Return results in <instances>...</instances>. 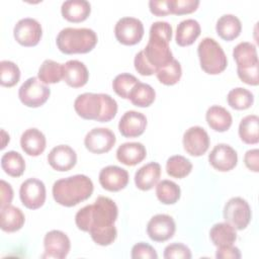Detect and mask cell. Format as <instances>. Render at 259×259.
<instances>
[{"instance_id":"cell-1","label":"cell","mask_w":259,"mask_h":259,"mask_svg":"<svg viewBox=\"0 0 259 259\" xmlns=\"http://www.w3.org/2000/svg\"><path fill=\"white\" fill-rule=\"evenodd\" d=\"M118 215L116 203L107 196H98L94 203L79 209L75 215V223L79 230L92 232L114 226Z\"/></svg>"},{"instance_id":"cell-2","label":"cell","mask_w":259,"mask_h":259,"mask_svg":"<svg viewBox=\"0 0 259 259\" xmlns=\"http://www.w3.org/2000/svg\"><path fill=\"white\" fill-rule=\"evenodd\" d=\"M76 113L88 120L110 121L117 113V102L109 94L85 92L74 101Z\"/></svg>"},{"instance_id":"cell-3","label":"cell","mask_w":259,"mask_h":259,"mask_svg":"<svg viewBox=\"0 0 259 259\" xmlns=\"http://www.w3.org/2000/svg\"><path fill=\"white\" fill-rule=\"evenodd\" d=\"M93 182L84 174H76L57 180L53 185V197L63 206L71 207L88 199L93 193Z\"/></svg>"},{"instance_id":"cell-4","label":"cell","mask_w":259,"mask_h":259,"mask_svg":"<svg viewBox=\"0 0 259 259\" xmlns=\"http://www.w3.org/2000/svg\"><path fill=\"white\" fill-rule=\"evenodd\" d=\"M97 40V34L91 28L66 27L57 35L56 44L63 54H86L95 48Z\"/></svg>"},{"instance_id":"cell-5","label":"cell","mask_w":259,"mask_h":259,"mask_svg":"<svg viewBox=\"0 0 259 259\" xmlns=\"http://www.w3.org/2000/svg\"><path fill=\"white\" fill-rule=\"evenodd\" d=\"M197 55L201 69L209 75H218L228 66V59L224 50L211 37H204L199 42Z\"/></svg>"},{"instance_id":"cell-6","label":"cell","mask_w":259,"mask_h":259,"mask_svg":"<svg viewBox=\"0 0 259 259\" xmlns=\"http://www.w3.org/2000/svg\"><path fill=\"white\" fill-rule=\"evenodd\" d=\"M166 38L150 34L147 46L143 51L148 64L157 72L160 68L168 65L174 58Z\"/></svg>"},{"instance_id":"cell-7","label":"cell","mask_w":259,"mask_h":259,"mask_svg":"<svg viewBox=\"0 0 259 259\" xmlns=\"http://www.w3.org/2000/svg\"><path fill=\"white\" fill-rule=\"evenodd\" d=\"M51 95V89L37 77L26 79L18 90L20 101L27 107H39L44 105Z\"/></svg>"},{"instance_id":"cell-8","label":"cell","mask_w":259,"mask_h":259,"mask_svg":"<svg viewBox=\"0 0 259 259\" xmlns=\"http://www.w3.org/2000/svg\"><path fill=\"white\" fill-rule=\"evenodd\" d=\"M224 220L236 230H244L249 225L252 211L246 199L236 196L230 198L223 210Z\"/></svg>"},{"instance_id":"cell-9","label":"cell","mask_w":259,"mask_h":259,"mask_svg":"<svg viewBox=\"0 0 259 259\" xmlns=\"http://www.w3.org/2000/svg\"><path fill=\"white\" fill-rule=\"evenodd\" d=\"M114 35L124 46L137 45L144 36V24L136 17H121L115 23Z\"/></svg>"},{"instance_id":"cell-10","label":"cell","mask_w":259,"mask_h":259,"mask_svg":"<svg viewBox=\"0 0 259 259\" xmlns=\"http://www.w3.org/2000/svg\"><path fill=\"white\" fill-rule=\"evenodd\" d=\"M45 183L36 178H28L23 181L19 188V197L22 204L29 209H37L46 201Z\"/></svg>"},{"instance_id":"cell-11","label":"cell","mask_w":259,"mask_h":259,"mask_svg":"<svg viewBox=\"0 0 259 259\" xmlns=\"http://www.w3.org/2000/svg\"><path fill=\"white\" fill-rule=\"evenodd\" d=\"M13 35L19 45L23 47H34L41 38V25L34 18H22L14 25Z\"/></svg>"},{"instance_id":"cell-12","label":"cell","mask_w":259,"mask_h":259,"mask_svg":"<svg viewBox=\"0 0 259 259\" xmlns=\"http://www.w3.org/2000/svg\"><path fill=\"white\" fill-rule=\"evenodd\" d=\"M116 138L113 132L106 127H94L84 138L85 148L93 154L109 152L115 145Z\"/></svg>"},{"instance_id":"cell-13","label":"cell","mask_w":259,"mask_h":259,"mask_svg":"<svg viewBox=\"0 0 259 259\" xmlns=\"http://www.w3.org/2000/svg\"><path fill=\"white\" fill-rule=\"evenodd\" d=\"M45 254L44 258L63 259L67 257L71 249V242L69 237L62 231L52 230L48 232L44 238Z\"/></svg>"},{"instance_id":"cell-14","label":"cell","mask_w":259,"mask_h":259,"mask_svg":"<svg viewBox=\"0 0 259 259\" xmlns=\"http://www.w3.org/2000/svg\"><path fill=\"white\" fill-rule=\"evenodd\" d=\"M182 143L186 153L193 157H199L208 150L209 137L203 127L194 125L185 131Z\"/></svg>"},{"instance_id":"cell-15","label":"cell","mask_w":259,"mask_h":259,"mask_svg":"<svg viewBox=\"0 0 259 259\" xmlns=\"http://www.w3.org/2000/svg\"><path fill=\"white\" fill-rule=\"evenodd\" d=\"M175 231L176 225L173 218L165 213L152 217L147 225V234L155 242H165L171 239Z\"/></svg>"},{"instance_id":"cell-16","label":"cell","mask_w":259,"mask_h":259,"mask_svg":"<svg viewBox=\"0 0 259 259\" xmlns=\"http://www.w3.org/2000/svg\"><path fill=\"white\" fill-rule=\"evenodd\" d=\"M209 164L218 171L228 172L238 163L237 152L227 144H218L208 155Z\"/></svg>"},{"instance_id":"cell-17","label":"cell","mask_w":259,"mask_h":259,"mask_svg":"<svg viewBox=\"0 0 259 259\" xmlns=\"http://www.w3.org/2000/svg\"><path fill=\"white\" fill-rule=\"evenodd\" d=\"M99 183L105 190L115 192L123 189L128 183V173L125 169L109 165L99 172Z\"/></svg>"},{"instance_id":"cell-18","label":"cell","mask_w":259,"mask_h":259,"mask_svg":"<svg viewBox=\"0 0 259 259\" xmlns=\"http://www.w3.org/2000/svg\"><path fill=\"white\" fill-rule=\"evenodd\" d=\"M48 162L54 170L66 172L76 165L77 154L70 146L59 145L54 147L48 154Z\"/></svg>"},{"instance_id":"cell-19","label":"cell","mask_w":259,"mask_h":259,"mask_svg":"<svg viewBox=\"0 0 259 259\" xmlns=\"http://www.w3.org/2000/svg\"><path fill=\"white\" fill-rule=\"evenodd\" d=\"M146 126V115L136 110H128L124 112L118 122V131L125 138L140 137L144 134Z\"/></svg>"},{"instance_id":"cell-20","label":"cell","mask_w":259,"mask_h":259,"mask_svg":"<svg viewBox=\"0 0 259 259\" xmlns=\"http://www.w3.org/2000/svg\"><path fill=\"white\" fill-rule=\"evenodd\" d=\"M89 79L87 67L83 62L70 60L63 64V80L73 88L84 86Z\"/></svg>"},{"instance_id":"cell-21","label":"cell","mask_w":259,"mask_h":259,"mask_svg":"<svg viewBox=\"0 0 259 259\" xmlns=\"http://www.w3.org/2000/svg\"><path fill=\"white\" fill-rule=\"evenodd\" d=\"M20 146L25 154L36 157L44 153L47 140L45 135L35 127L25 130L20 137Z\"/></svg>"},{"instance_id":"cell-22","label":"cell","mask_w":259,"mask_h":259,"mask_svg":"<svg viewBox=\"0 0 259 259\" xmlns=\"http://www.w3.org/2000/svg\"><path fill=\"white\" fill-rule=\"evenodd\" d=\"M146 156V148L139 142L123 143L116 150L117 160L126 166H135L141 163Z\"/></svg>"},{"instance_id":"cell-23","label":"cell","mask_w":259,"mask_h":259,"mask_svg":"<svg viewBox=\"0 0 259 259\" xmlns=\"http://www.w3.org/2000/svg\"><path fill=\"white\" fill-rule=\"evenodd\" d=\"M161 176V166L157 162H150L142 166L137 170L135 174V184L136 186L143 190L147 191L152 189L157 185Z\"/></svg>"},{"instance_id":"cell-24","label":"cell","mask_w":259,"mask_h":259,"mask_svg":"<svg viewBox=\"0 0 259 259\" xmlns=\"http://www.w3.org/2000/svg\"><path fill=\"white\" fill-rule=\"evenodd\" d=\"M91 5L86 0H67L61 6L63 17L70 22H81L88 18Z\"/></svg>"},{"instance_id":"cell-25","label":"cell","mask_w":259,"mask_h":259,"mask_svg":"<svg viewBox=\"0 0 259 259\" xmlns=\"http://www.w3.org/2000/svg\"><path fill=\"white\" fill-rule=\"evenodd\" d=\"M0 227L7 233H14L20 230L25 222V217L20 208L14 205L0 207Z\"/></svg>"},{"instance_id":"cell-26","label":"cell","mask_w":259,"mask_h":259,"mask_svg":"<svg viewBox=\"0 0 259 259\" xmlns=\"http://www.w3.org/2000/svg\"><path fill=\"white\" fill-rule=\"evenodd\" d=\"M205 119L208 126L219 133L228 131L233 122L232 114L230 111L220 105L210 106L206 110Z\"/></svg>"},{"instance_id":"cell-27","label":"cell","mask_w":259,"mask_h":259,"mask_svg":"<svg viewBox=\"0 0 259 259\" xmlns=\"http://www.w3.org/2000/svg\"><path fill=\"white\" fill-rule=\"evenodd\" d=\"M201 27L197 20L188 18L182 20L176 28L175 40L180 47H187L192 45L200 35Z\"/></svg>"},{"instance_id":"cell-28","label":"cell","mask_w":259,"mask_h":259,"mask_svg":"<svg viewBox=\"0 0 259 259\" xmlns=\"http://www.w3.org/2000/svg\"><path fill=\"white\" fill-rule=\"evenodd\" d=\"M215 30L221 38L230 41L240 35L242 31V23L234 14H224L218 19Z\"/></svg>"},{"instance_id":"cell-29","label":"cell","mask_w":259,"mask_h":259,"mask_svg":"<svg viewBox=\"0 0 259 259\" xmlns=\"http://www.w3.org/2000/svg\"><path fill=\"white\" fill-rule=\"evenodd\" d=\"M209 238L217 247L233 245L237 240V232L228 223L214 224L209 231Z\"/></svg>"},{"instance_id":"cell-30","label":"cell","mask_w":259,"mask_h":259,"mask_svg":"<svg viewBox=\"0 0 259 259\" xmlns=\"http://www.w3.org/2000/svg\"><path fill=\"white\" fill-rule=\"evenodd\" d=\"M238 132L245 144H257L259 142V117L256 114L246 115L241 119Z\"/></svg>"},{"instance_id":"cell-31","label":"cell","mask_w":259,"mask_h":259,"mask_svg":"<svg viewBox=\"0 0 259 259\" xmlns=\"http://www.w3.org/2000/svg\"><path fill=\"white\" fill-rule=\"evenodd\" d=\"M233 58L237 63V67H247L259 64L256 46L249 41L238 44L233 50Z\"/></svg>"},{"instance_id":"cell-32","label":"cell","mask_w":259,"mask_h":259,"mask_svg":"<svg viewBox=\"0 0 259 259\" xmlns=\"http://www.w3.org/2000/svg\"><path fill=\"white\" fill-rule=\"evenodd\" d=\"M156 98V92L154 88L143 82H139L132 89L128 99L131 102L138 107H148L150 106Z\"/></svg>"},{"instance_id":"cell-33","label":"cell","mask_w":259,"mask_h":259,"mask_svg":"<svg viewBox=\"0 0 259 259\" xmlns=\"http://www.w3.org/2000/svg\"><path fill=\"white\" fill-rule=\"evenodd\" d=\"M1 167L11 177H19L24 173L25 161L16 151H8L1 157Z\"/></svg>"},{"instance_id":"cell-34","label":"cell","mask_w":259,"mask_h":259,"mask_svg":"<svg viewBox=\"0 0 259 259\" xmlns=\"http://www.w3.org/2000/svg\"><path fill=\"white\" fill-rule=\"evenodd\" d=\"M37 78L45 84H55L63 79V64L53 60H45L40 65Z\"/></svg>"},{"instance_id":"cell-35","label":"cell","mask_w":259,"mask_h":259,"mask_svg":"<svg viewBox=\"0 0 259 259\" xmlns=\"http://www.w3.org/2000/svg\"><path fill=\"white\" fill-rule=\"evenodd\" d=\"M157 198L164 204L176 203L181 195L180 187L171 180H162L156 185Z\"/></svg>"},{"instance_id":"cell-36","label":"cell","mask_w":259,"mask_h":259,"mask_svg":"<svg viewBox=\"0 0 259 259\" xmlns=\"http://www.w3.org/2000/svg\"><path fill=\"white\" fill-rule=\"evenodd\" d=\"M192 170V163L181 155L171 156L166 162V172L169 176L181 179L186 177Z\"/></svg>"},{"instance_id":"cell-37","label":"cell","mask_w":259,"mask_h":259,"mask_svg":"<svg viewBox=\"0 0 259 259\" xmlns=\"http://www.w3.org/2000/svg\"><path fill=\"white\" fill-rule=\"evenodd\" d=\"M228 104L237 110H245L252 106L254 102V95L246 88L237 87L228 93Z\"/></svg>"},{"instance_id":"cell-38","label":"cell","mask_w":259,"mask_h":259,"mask_svg":"<svg viewBox=\"0 0 259 259\" xmlns=\"http://www.w3.org/2000/svg\"><path fill=\"white\" fill-rule=\"evenodd\" d=\"M181 75H182L181 65L175 59H173L168 65L160 68L156 72V76L158 80L162 84L168 85V86L176 84L180 80Z\"/></svg>"},{"instance_id":"cell-39","label":"cell","mask_w":259,"mask_h":259,"mask_svg":"<svg viewBox=\"0 0 259 259\" xmlns=\"http://www.w3.org/2000/svg\"><path fill=\"white\" fill-rule=\"evenodd\" d=\"M140 80L130 73L118 74L112 81L113 91L121 98L128 99V95L132 89L138 84Z\"/></svg>"},{"instance_id":"cell-40","label":"cell","mask_w":259,"mask_h":259,"mask_svg":"<svg viewBox=\"0 0 259 259\" xmlns=\"http://www.w3.org/2000/svg\"><path fill=\"white\" fill-rule=\"evenodd\" d=\"M20 79V70L18 66L7 60L0 62V83L4 87H13Z\"/></svg>"},{"instance_id":"cell-41","label":"cell","mask_w":259,"mask_h":259,"mask_svg":"<svg viewBox=\"0 0 259 259\" xmlns=\"http://www.w3.org/2000/svg\"><path fill=\"white\" fill-rule=\"evenodd\" d=\"M91 239L99 246H108L112 244L117 237V230L114 226L92 231L89 233Z\"/></svg>"},{"instance_id":"cell-42","label":"cell","mask_w":259,"mask_h":259,"mask_svg":"<svg viewBox=\"0 0 259 259\" xmlns=\"http://www.w3.org/2000/svg\"><path fill=\"white\" fill-rule=\"evenodd\" d=\"M165 259H190L192 257L190 249L182 243H172L164 249Z\"/></svg>"},{"instance_id":"cell-43","label":"cell","mask_w":259,"mask_h":259,"mask_svg":"<svg viewBox=\"0 0 259 259\" xmlns=\"http://www.w3.org/2000/svg\"><path fill=\"white\" fill-rule=\"evenodd\" d=\"M198 5V0H170V12L176 15L188 14L195 11Z\"/></svg>"},{"instance_id":"cell-44","label":"cell","mask_w":259,"mask_h":259,"mask_svg":"<svg viewBox=\"0 0 259 259\" xmlns=\"http://www.w3.org/2000/svg\"><path fill=\"white\" fill-rule=\"evenodd\" d=\"M258 69H259V64H255L253 66H247V67H237V74H238V77L244 83L252 86H257L259 84Z\"/></svg>"},{"instance_id":"cell-45","label":"cell","mask_w":259,"mask_h":259,"mask_svg":"<svg viewBox=\"0 0 259 259\" xmlns=\"http://www.w3.org/2000/svg\"><path fill=\"white\" fill-rule=\"evenodd\" d=\"M131 257L133 259H157L158 254L151 245L145 242H140L132 248Z\"/></svg>"},{"instance_id":"cell-46","label":"cell","mask_w":259,"mask_h":259,"mask_svg":"<svg viewBox=\"0 0 259 259\" xmlns=\"http://www.w3.org/2000/svg\"><path fill=\"white\" fill-rule=\"evenodd\" d=\"M134 65H135V69L138 71L139 74H141L142 76H151L153 74H156L155 70L148 64V62L146 61L143 51H140L136 56H135V60H134Z\"/></svg>"},{"instance_id":"cell-47","label":"cell","mask_w":259,"mask_h":259,"mask_svg":"<svg viewBox=\"0 0 259 259\" xmlns=\"http://www.w3.org/2000/svg\"><path fill=\"white\" fill-rule=\"evenodd\" d=\"M149 8L151 13H153L156 16H165L171 14L170 0H151L149 1Z\"/></svg>"},{"instance_id":"cell-48","label":"cell","mask_w":259,"mask_h":259,"mask_svg":"<svg viewBox=\"0 0 259 259\" xmlns=\"http://www.w3.org/2000/svg\"><path fill=\"white\" fill-rule=\"evenodd\" d=\"M215 257L218 259H240L241 252L239 248L235 247L234 245L222 246V247H218Z\"/></svg>"},{"instance_id":"cell-49","label":"cell","mask_w":259,"mask_h":259,"mask_svg":"<svg viewBox=\"0 0 259 259\" xmlns=\"http://www.w3.org/2000/svg\"><path fill=\"white\" fill-rule=\"evenodd\" d=\"M244 163L249 170L253 172H258L259 171V150L258 149L248 150L244 156Z\"/></svg>"},{"instance_id":"cell-50","label":"cell","mask_w":259,"mask_h":259,"mask_svg":"<svg viewBox=\"0 0 259 259\" xmlns=\"http://www.w3.org/2000/svg\"><path fill=\"white\" fill-rule=\"evenodd\" d=\"M13 198V189L9 183L4 180L0 181V207L9 205Z\"/></svg>"}]
</instances>
